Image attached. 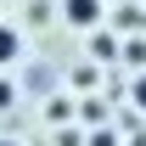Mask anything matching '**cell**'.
Segmentation results:
<instances>
[{"label":"cell","mask_w":146,"mask_h":146,"mask_svg":"<svg viewBox=\"0 0 146 146\" xmlns=\"http://www.w3.org/2000/svg\"><path fill=\"white\" fill-rule=\"evenodd\" d=\"M68 23H96V0H68Z\"/></svg>","instance_id":"6da1fadb"},{"label":"cell","mask_w":146,"mask_h":146,"mask_svg":"<svg viewBox=\"0 0 146 146\" xmlns=\"http://www.w3.org/2000/svg\"><path fill=\"white\" fill-rule=\"evenodd\" d=\"M135 101H141V107H146V79H141V84H135Z\"/></svg>","instance_id":"3957f363"},{"label":"cell","mask_w":146,"mask_h":146,"mask_svg":"<svg viewBox=\"0 0 146 146\" xmlns=\"http://www.w3.org/2000/svg\"><path fill=\"white\" fill-rule=\"evenodd\" d=\"M6 101H11V90H6V84H0V107H6Z\"/></svg>","instance_id":"277c9868"},{"label":"cell","mask_w":146,"mask_h":146,"mask_svg":"<svg viewBox=\"0 0 146 146\" xmlns=\"http://www.w3.org/2000/svg\"><path fill=\"white\" fill-rule=\"evenodd\" d=\"M11 56H17V34H11V28H0V62H11Z\"/></svg>","instance_id":"7a4b0ae2"},{"label":"cell","mask_w":146,"mask_h":146,"mask_svg":"<svg viewBox=\"0 0 146 146\" xmlns=\"http://www.w3.org/2000/svg\"><path fill=\"white\" fill-rule=\"evenodd\" d=\"M0 146H11V141H0Z\"/></svg>","instance_id":"5b68a950"}]
</instances>
